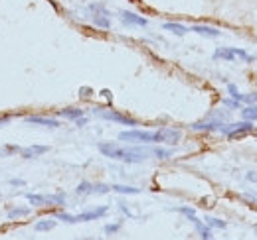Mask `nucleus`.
<instances>
[{"instance_id": "obj_1", "label": "nucleus", "mask_w": 257, "mask_h": 240, "mask_svg": "<svg viewBox=\"0 0 257 240\" xmlns=\"http://www.w3.org/2000/svg\"><path fill=\"white\" fill-rule=\"evenodd\" d=\"M99 152L109 160H117V162H125V164H141L149 156H153L151 148H143V144L121 146L117 142H101Z\"/></svg>"}, {"instance_id": "obj_2", "label": "nucleus", "mask_w": 257, "mask_h": 240, "mask_svg": "<svg viewBox=\"0 0 257 240\" xmlns=\"http://www.w3.org/2000/svg\"><path fill=\"white\" fill-rule=\"evenodd\" d=\"M109 207H95V209H89L85 212H79V214H69V212H58L56 214V220H64L67 224H75V222H91V220H99L107 214Z\"/></svg>"}, {"instance_id": "obj_3", "label": "nucleus", "mask_w": 257, "mask_h": 240, "mask_svg": "<svg viewBox=\"0 0 257 240\" xmlns=\"http://www.w3.org/2000/svg\"><path fill=\"white\" fill-rule=\"evenodd\" d=\"M216 61H243V63H253L257 60L255 56H249L245 50H241V48H218L216 52H214V56H212Z\"/></svg>"}, {"instance_id": "obj_4", "label": "nucleus", "mask_w": 257, "mask_h": 240, "mask_svg": "<svg viewBox=\"0 0 257 240\" xmlns=\"http://www.w3.org/2000/svg\"><path fill=\"white\" fill-rule=\"evenodd\" d=\"M121 142H128V144H157V132L151 130H139V128H131L119 134Z\"/></svg>"}, {"instance_id": "obj_5", "label": "nucleus", "mask_w": 257, "mask_h": 240, "mask_svg": "<svg viewBox=\"0 0 257 240\" xmlns=\"http://www.w3.org/2000/svg\"><path fill=\"white\" fill-rule=\"evenodd\" d=\"M93 114L103 120H109V122H117L121 126H131V128L139 126V122L133 118V116H127V114H123L119 110H113V108H95Z\"/></svg>"}, {"instance_id": "obj_6", "label": "nucleus", "mask_w": 257, "mask_h": 240, "mask_svg": "<svg viewBox=\"0 0 257 240\" xmlns=\"http://www.w3.org/2000/svg\"><path fill=\"white\" fill-rule=\"evenodd\" d=\"M253 130H255L253 122L241 120V122H235V124H224L222 134H224V136H227L229 140H239V138H245L247 134H251Z\"/></svg>"}, {"instance_id": "obj_7", "label": "nucleus", "mask_w": 257, "mask_h": 240, "mask_svg": "<svg viewBox=\"0 0 257 240\" xmlns=\"http://www.w3.org/2000/svg\"><path fill=\"white\" fill-rule=\"evenodd\" d=\"M26 199L34 207H62V205H65L64 193H58V195H36V193H30V195H26Z\"/></svg>"}, {"instance_id": "obj_8", "label": "nucleus", "mask_w": 257, "mask_h": 240, "mask_svg": "<svg viewBox=\"0 0 257 240\" xmlns=\"http://www.w3.org/2000/svg\"><path fill=\"white\" fill-rule=\"evenodd\" d=\"M89 12H91V22L95 24L97 28H101V30H109L111 28V14L105 8V4H101V2L89 4Z\"/></svg>"}, {"instance_id": "obj_9", "label": "nucleus", "mask_w": 257, "mask_h": 240, "mask_svg": "<svg viewBox=\"0 0 257 240\" xmlns=\"http://www.w3.org/2000/svg\"><path fill=\"white\" fill-rule=\"evenodd\" d=\"M182 138V132L176 128H159L157 130V144H166V146H176Z\"/></svg>"}, {"instance_id": "obj_10", "label": "nucleus", "mask_w": 257, "mask_h": 240, "mask_svg": "<svg viewBox=\"0 0 257 240\" xmlns=\"http://www.w3.org/2000/svg\"><path fill=\"white\" fill-rule=\"evenodd\" d=\"M121 22L128 26V28H145L147 24H149V20L147 18H143V16H139V14H133V12H128V10H123L121 12Z\"/></svg>"}, {"instance_id": "obj_11", "label": "nucleus", "mask_w": 257, "mask_h": 240, "mask_svg": "<svg viewBox=\"0 0 257 240\" xmlns=\"http://www.w3.org/2000/svg\"><path fill=\"white\" fill-rule=\"evenodd\" d=\"M222 128H224L222 120H204L192 124V130L196 132H222Z\"/></svg>"}, {"instance_id": "obj_12", "label": "nucleus", "mask_w": 257, "mask_h": 240, "mask_svg": "<svg viewBox=\"0 0 257 240\" xmlns=\"http://www.w3.org/2000/svg\"><path fill=\"white\" fill-rule=\"evenodd\" d=\"M48 152H50L48 146H28V148H20V158L34 160V158H40V156H44Z\"/></svg>"}, {"instance_id": "obj_13", "label": "nucleus", "mask_w": 257, "mask_h": 240, "mask_svg": "<svg viewBox=\"0 0 257 240\" xmlns=\"http://www.w3.org/2000/svg\"><path fill=\"white\" fill-rule=\"evenodd\" d=\"M26 124L46 126V128H60V122H58V120L48 118V116H26Z\"/></svg>"}, {"instance_id": "obj_14", "label": "nucleus", "mask_w": 257, "mask_h": 240, "mask_svg": "<svg viewBox=\"0 0 257 240\" xmlns=\"http://www.w3.org/2000/svg\"><path fill=\"white\" fill-rule=\"evenodd\" d=\"M190 32L194 34H198V36H204V38H220L222 36V32L218 30V28H212V26H192Z\"/></svg>"}, {"instance_id": "obj_15", "label": "nucleus", "mask_w": 257, "mask_h": 240, "mask_svg": "<svg viewBox=\"0 0 257 240\" xmlns=\"http://www.w3.org/2000/svg\"><path fill=\"white\" fill-rule=\"evenodd\" d=\"M56 224H58V220L56 218H42V220H38L36 222V232H50V230H54L56 228Z\"/></svg>"}, {"instance_id": "obj_16", "label": "nucleus", "mask_w": 257, "mask_h": 240, "mask_svg": "<svg viewBox=\"0 0 257 240\" xmlns=\"http://www.w3.org/2000/svg\"><path fill=\"white\" fill-rule=\"evenodd\" d=\"M162 30L164 32H170V34H174V36H186L190 28H186V26H182V24H176V22H166L164 26H162Z\"/></svg>"}, {"instance_id": "obj_17", "label": "nucleus", "mask_w": 257, "mask_h": 240, "mask_svg": "<svg viewBox=\"0 0 257 240\" xmlns=\"http://www.w3.org/2000/svg\"><path fill=\"white\" fill-rule=\"evenodd\" d=\"M58 116L67 120H77L85 116V110H81V108H62V110H58Z\"/></svg>"}, {"instance_id": "obj_18", "label": "nucleus", "mask_w": 257, "mask_h": 240, "mask_svg": "<svg viewBox=\"0 0 257 240\" xmlns=\"http://www.w3.org/2000/svg\"><path fill=\"white\" fill-rule=\"evenodd\" d=\"M30 209L28 207H16V209H10L6 212V218L8 220H16V218H22V216H28Z\"/></svg>"}, {"instance_id": "obj_19", "label": "nucleus", "mask_w": 257, "mask_h": 240, "mask_svg": "<svg viewBox=\"0 0 257 240\" xmlns=\"http://www.w3.org/2000/svg\"><path fill=\"white\" fill-rule=\"evenodd\" d=\"M241 116L247 122H257V104H247L241 108Z\"/></svg>"}, {"instance_id": "obj_20", "label": "nucleus", "mask_w": 257, "mask_h": 240, "mask_svg": "<svg viewBox=\"0 0 257 240\" xmlns=\"http://www.w3.org/2000/svg\"><path fill=\"white\" fill-rule=\"evenodd\" d=\"M111 189H113L115 193H121V195H139V193H141V189L131 187V185H113Z\"/></svg>"}, {"instance_id": "obj_21", "label": "nucleus", "mask_w": 257, "mask_h": 240, "mask_svg": "<svg viewBox=\"0 0 257 240\" xmlns=\"http://www.w3.org/2000/svg\"><path fill=\"white\" fill-rule=\"evenodd\" d=\"M204 220H206V224H208V226H210L212 230H214V228H218V230H225V228H227V222H225V220H222V218H214V216H206Z\"/></svg>"}, {"instance_id": "obj_22", "label": "nucleus", "mask_w": 257, "mask_h": 240, "mask_svg": "<svg viewBox=\"0 0 257 240\" xmlns=\"http://www.w3.org/2000/svg\"><path fill=\"white\" fill-rule=\"evenodd\" d=\"M75 193H77V195H93V183H89V181H81V183L77 185Z\"/></svg>"}, {"instance_id": "obj_23", "label": "nucleus", "mask_w": 257, "mask_h": 240, "mask_svg": "<svg viewBox=\"0 0 257 240\" xmlns=\"http://www.w3.org/2000/svg\"><path fill=\"white\" fill-rule=\"evenodd\" d=\"M153 152V156L155 158H159V160H168V158H172V150H168V148H151Z\"/></svg>"}, {"instance_id": "obj_24", "label": "nucleus", "mask_w": 257, "mask_h": 240, "mask_svg": "<svg viewBox=\"0 0 257 240\" xmlns=\"http://www.w3.org/2000/svg\"><path fill=\"white\" fill-rule=\"evenodd\" d=\"M121 226H123V220H119V222H111V224L105 226V234H107V236H113V234H117V232L121 230Z\"/></svg>"}, {"instance_id": "obj_25", "label": "nucleus", "mask_w": 257, "mask_h": 240, "mask_svg": "<svg viewBox=\"0 0 257 240\" xmlns=\"http://www.w3.org/2000/svg\"><path fill=\"white\" fill-rule=\"evenodd\" d=\"M227 92H229V96H231L233 100H239V102H241L243 94H241V92L237 90V87H235V85H227ZM241 104H243V102H241Z\"/></svg>"}, {"instance_id": "obj_26", "label": "nucleus", "mask_w": 257, "mask_h": 240, "mask_svg": "<svg viewBox=\"0 0 257 240\" xmlns=\"http://www.w3.org/2000/svg\"><path fill=\"white\" fill-rule=\"evenodd\" d=\"M224 106H227V108H235V110H241V108H243V106H241V102H239V100H233L231 96H229V98H225Z\"/></svg>"}, {"instance_id": "obj_27", "label": "nucleus", "mask_w": 257, "mask_h": 240, "mask_svg": "<svg viewBox=\"0 0 257 240\" xmlns=\"http://www.w3.org/2000/svg\"><path fill=\"white\" fill-rule=\"evenodd\" d=\"M241 102H243V104H257V92H249V94H243Z\"/></svg>"}, {"instance_id": "obj_28", "label": "nucleus", "mask_w": 257, "mask_h": 240, "mask_svg": "<svg viewBox=\"0 0 257 240\" xmlns=\"http://www.w3.org/2000/svg\"><path fill=\"white\" fill-rule=\"evenodd\" d=\"M79 94H81L83 98H87L89 94H93V90L89 89V87H81V89H79Z\"/></svg>"}, {"instance_id": "obj_29", "label": "nucleus", "mask_w": 257, "mask_h": 240, "mask_svg": "<svg viewBox=\"0 0 257 240\" xmlns=\"http://www.w3.org/2000/svg\"><path fill=\"white\" fill-rule=\"evenodd\" d=\"M12 152H18V154H20V148H16V146H8V148H2L0 154H12Z\"/></svg>"}, {"instance_id": "obj_30", "label": "nucleus", "mask_w": 257, "mask_h": 240, "mask_svg": "<svg viewBox=\"0 0 257 240\" xmlns=\"http://www.w3.org/2000/svg\"><path fill=\"white\" fill-rule=\"evenodd\" d=\"M247 181H253V183H257V172H249V174H247Z\"/></svg>"}, {"instance_id": "obj_31", "label": "nucleus", "mask_w": 257, "mask_h": 240, "mask_svg": "<svg viewBox=\"0 0 257 240\" xmlns=\"http://www.w3.org/2000/svg\"><path fill=\"white\" fill-rule=\"evenodd\" d=\"M75 124H77V126H83V124H87V118H83V116H81V118L75 120Z\"/></svg>"}, {"instance_id": "obj_32", "label": "nucleus", "mask_w": 257, "mask_h": 240, "mask_svg": "<svg viewBox=\"0 0 257 240\" xmlns=\"http://www.w3.org/2000/svg\"><path fill=\"white\" fill-rule=\"evenodd\" d=\"M8 122H10V116H0V126H4Z\"/></svg>"}, {"instance_id": "obj_33", "label": "nucleus", "mask_w": 257, "mask_h": 240, "mask_svg": "<svg viewBox=\"0 0 257 240\" xmlns=\"http://www.w3.org/2000/svg\"><path fill=\"white\" fill-rule=\"evenodd\" d=\"M103 96H105L107 100H111V98H113V96H111V90H103Z\"/></svg>"}, {"instance_id": "obj_34", "label": "nucleus", "mask_w": 257, "mask_h": 240, "mask_svg": "<svg viewBox=\"0 0 257 240\" xmlns=\"http://www.w3.org/2000/svg\"><path fill=\"white\" fill-rule=\"evenodd\" d=\"M10 183H12V185H24V181H20V180H12Z\"/></svg>"}]
</instances>
